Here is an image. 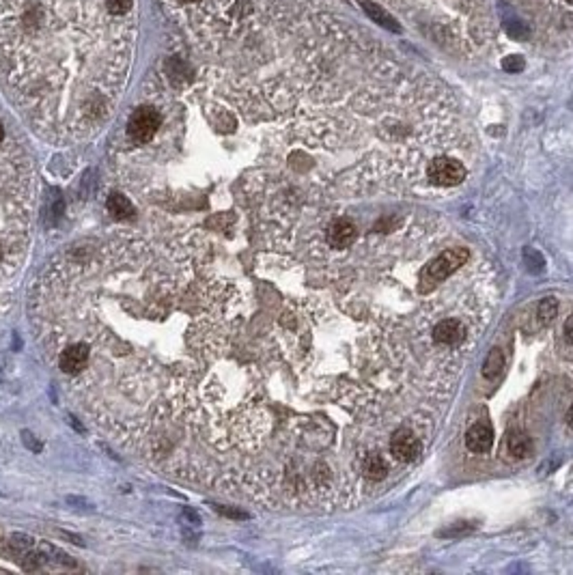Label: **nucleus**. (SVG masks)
Instances as JSON below:
<instances>
[{
  "label": "nucleus",
  "mask_w": 573,
  "mask_h": 575,
  "mask_svg": "<svg viewBox=\"0 0 573 575\" xmlns=\"http://www.w3.org/2000/svg\"><path fill=\"white\" fill-rule=\"evenodd\" d=\"M136 0H0V80L56 143L93 136L121 97Z\"/></svg>",
  "instance_id": "nucleus-2"
},
{
  "label": "nucleus",
  "mask_w": 573,
  "mask_h": 575,
  "mask_svg": "<svg viewBox=\"0 0 573 575\" xmlns=\"http://www.w3.org/2000/svg\"><path fill=\"white\" fill-rule=\"evenodd\" d=\"M31 300L65 390L103 431L130 444L201 412L196 392L224 345L228 302L188 255L143 240L76 244Z\"/></svg>",
  "instance_id": "nucleus-1"
},
{
  "label": "nucleus",
  "mask_w": 573,
  "mask_h": 575,
  "mask_svg": "<svg viewBox=\"0 0 573 575\" xmlns=\"http://www.w3.org/2000/svg\"><path fill=\"white\" fill-rule=\"evenodd\" d=\"M502 369H504V356H502V352H500L498 347H494V350L490 352V356L485 358L483 375H485L487 380H496V377L502 373Z\"/></svg>",
  "instance_id": "nucleus-14"
},
{
  "label": "nucleus",
  "mask_w": 573,
  "mask_h": 575,
  "mask_svg": "<svg viewBox=\"0 0 573 575\" xmlns=\"http://www.w3.org/2000/svg\"><path fill=\"white\" fill-rule=\"evenodd\" d=\"M492 444H494V429L492 424L487 422H477L468 429L466 433V446L468 450L477 452V454H483V452H490L492 450Z\"/></svg>",
  "instance_id": "nucleus-9"
},
{
  "label": "nucleus",
  "mask_w": 573,
  "mask_h": 575,
  "mask_svg": "<svg viewBox=\"0 0 573 575\" xmlns=\"http://www.w3.org/2000/svg\"><path fill=\"white\" fill-rule=\"evenodd\" d=\"M360 7L365 9V14L375 22V24H380V26H384L386 31H392V33H401V26H399V22L388 14V11H384L382 7H377L375 3H369V0H360Z\"/></svg>",
  "instance_id": "nucleus-10"
},
{
  "label": "nucleus",
  "mask_w": 573,
  "mask_h": 575,
  "mask_svg": "<svg viewBox=\"0 0 573 575\" xmlns=\"http://www.w3.org/2000/svg\"><path fill=\"white\" fill-rule=\"evenodd\" d=\"M470 259L468 248H448L444 250L440 257H435L433 261H429L420 274V293H429L435 285H440L442 280H446L452 272H457L462 265H466V261Z\"/></svg>",
  "instance_id": "nucleus-3"
},
{
  "label": "nucleus",
  "mask_w": 573,
  "mask_h": 575,
  "mask_svg": "<svg viewBox=\"0 0 573 575\" xmlns=\"http://www.w3.org/2000/svg\"><path fill=\"white\" fill-rule=\"evenodd\" d=\"M466 175H468L466 166L452 158H435L427 168L429 181L435 185H442V188L460 185L466 179Z\"/></svg>",
  "instance_id": "nucleus-5"
},
{
  "label": "nucleus",
  "mask_w": 573,
  "mask_h": 575,
  "mask_svg": "<svg viewBox=\"0 0 573 575\" xmlns=\"http://www.w3.org/2000/svg\"><path fill=\"white\" fill-rule=\"evenodd\" d=\"M160 126H162L160 112L153 106H141L138 110L132 112V117L128 121V136L138 145H147L153 141Z\"/></svg>",
  "instance_id": "nucleus-4"
},
{
  "label": "nucleus",
  "mask_w": 573,
  "mask_h": 575,
  "mask_svg": "<svg viewBox=\"0 0 573 575\" xmlns=\"http://www.w3.org/2000/svg\"><path fill=\"white\" fill-rule=\"evenodd\" d=\"M571 106H573V101H571Z\"/></svg>",
  "instance_id": "nucleus-21"
},
{
  "label": "nucleus",
  "mask_w": 573,
  "mask_h": 575,
  "mask_svg": "<svg viewBox=\"0 0 573 575\" xmlns=\"http://www.w3.org/2000/svg\"><path fill=\"white\" fill-rule=\"evenodd\" d=\"M356 224L348 218H338L334 220L330 226H328V233H325V240L332 248L336 250H343V248H350L354 242H356Z\"/></svg>",
  "instance_id": "nucleus-7"
},
{
  "label": "nucleus",
  "mask_w": 573,
  "mask_h": 575,
  "mask_svg": "<svg viewBox=\"0 0 573 575\" xmlns=\"http://www.w3.org/2000/svg\"><path fill=\"white\" fill-rule=\"evenodd\" d=\"M567 424L569 427H573V405L569 407V412H567Z\"/></svg>",
  "instance_id": "nucleus-19"
},
{
  "label": "nucleus",
  "mask_w": 573,
  "mask_h": 575,
  "mask_svg": "<svg viewBox=\"0 0 573 575\" xmlns=\"http://www.w3.org/2000/svg\"><path fill=\"white\" fill-rule=\"evenodd\" d=\"M362 470H365V477L371 479V481H382L388 474V466L384 462V457H380L377 452H373V454H369L365 459Z\"/></svg>",
  "instance_id": "nucleus-13"
},
{
  "label": "nucleus",
  "mask_w": 573,
  "mask_h": 575,
  "mask_svg": "<svg viewBox=\"0 0 573 575\" xmlns=\"http://www.w3.org/2000/svg\"><path fill=\"white\" fill-rule=\"evenodd\" d=\"M390 452L395 459H399V462H405V464L414 462V459L420 454V442L412 431L399 429L390 437Z\"/></svg>",
  "instance_id": "nucleus-6"
},
{
  "label": "nucleus",
  "mask_w": 573,
  "mask_h": 575,
  "mask_svg": "<svg viewBox=\"0 0 573 575\" xmlns=\"http://www.w3.org/2000/svg\"><path fill=\"white\" fill-rule=\"evenodd\" d=\"M556 312H558V300L556 297H543L539 302V308H537V319H539L541 325H549L556 319Z\"/></svg>",
  "instance_id": "nucleus-15"
},
{
  "label": "nucleus",
  "mask_w": 573,
  "mask_h": 575,
  "mask_svg": "<svg viewBox=\"0 0 573 575\" xmlns=\"http://www.w3.org/2000/svg\"><path fill=\"white\" fill-rule=\"evenodd\" d=\"M564 3H573V0H564Z\"/></svg>",
  "instance_id": "nucleus-20"
},
{
  "label": "nucleus",
  "mask_w": 573,
  "mask_h": 575,
  "mask_svg": "<svg viewBox=\"0 0 573 575\" xmlns=\"http://www.w3.org/2000/svg\"><path fill=\"white\" fill-rule=\"evenodd\" d=\"M564 338L569 340V342H573V312L567 317V321H564Z\"/></svg>",
  "instance_id": "nucleus-18"
},
{
  "label": "nucleus",
  "mask_w": 573,
  "mask_h": 575,
  "mask_svg": "<svg viewBox=\"0 0 573 575\" xmlns=\"http://www.w3.org/2000/svg\"><path fill=\"white\" fill-rule=\"evenodd\" d=\"M524 259H526V263H528V268H530V272H541L543 270V257L537 253V250H532V248H526V253H524Z\"/></svg>",
  "instance_id": "nucleus-16"
},
{
  "label": "nucleus",
  "mask_w": 573,
  "mask_h": 575,
  "mask_svg": "<svg viewBox=\"0 0 573 575\" xmlns=\"http://www.w3.org/2000/svg\"><path fill=\"white\" fill-rule=\"evenodd\" d=\"M106 207H108V213H112L114 218H119V220H130V218H134V213H136L132 200H130L128 196L119 194V192H114V194L108 196Z\"/></svg>",
  "instance_id": "nucleus-11"
},
{
  "label": "nucleus",
  "mask_w": 573,
  "mask_h": 575,
  "mask_svg": "<svg viewBox=\"0 0 573 575\" xmlns=\"http://www.w3.org/2000/svg\"><path fill=\"white\" fill-rule=\"evenodd\" d=\"M507 448L513 457H528L532 452V439L524 431H509L507 435Z\"/></svg>",
  "instance_id": "nucleus-12"
},
{
  "label": "nucleus",
  "mask_w": 573,
  "mask_h": 575,
  "mask_svg": "<svg viewBox=\"0 0 573 575\" xmlns=\"http://www.w3.org/2000/svg\"><path fill=\"white\" fill-rule=\"evenodd\" d=\"M466 325L462 321H457V319H444L435 325L433 330V338L435 342L440 345H448V347H457L460 342L466 340Z\"/></svg>",
  "instance_id": "nucleus-8"
},
{
  "label": "nucleus",
  "mask_w": 573,
  "mask_h": 575,
  "mask_svg": "<svg viewBox=\"0 0 573 575\" xmlns=\"http://www.w3.org/2000/svg\"><path fill=\"white\" fill-rule=\"evenodd\" d=\"M502 67H504L507 71H511V73H517V71H522V69H524V58H522V56H517V54L507 56V58L502 61Z\"/></svg>",
  "instance_id": "nucleus-17"
}]
</instances>
